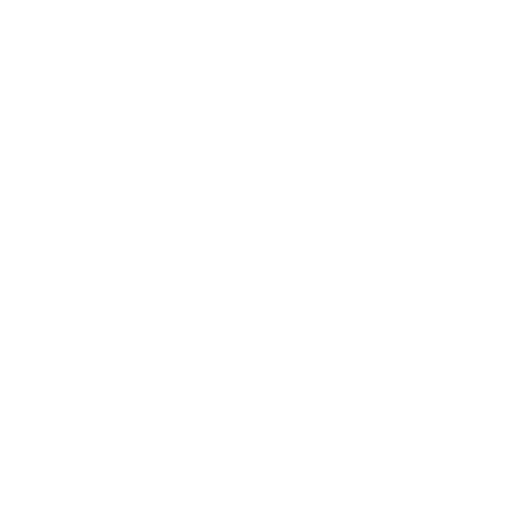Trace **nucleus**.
Segmentation results:
<instances>
[]
</instances>
